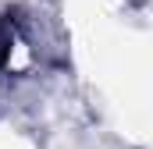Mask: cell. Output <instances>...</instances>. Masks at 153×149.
Instances as JSON below:
<instances>
[{
    "label": "cell",
    "mask_w": 153,
    "mask_h": 149,
    "mask_svg": "<svg viewBox=\"0 0 153 149\" xmlns=\"http://www.w3.org/2000/svg\"><path fill=\"white\" fill-rule=\"evenodd\" d=\"M7 53H11V32H7V25L0 21V64L7 60Z\"/></svg>",
    "instance_id": "1"
}]
</instances>
